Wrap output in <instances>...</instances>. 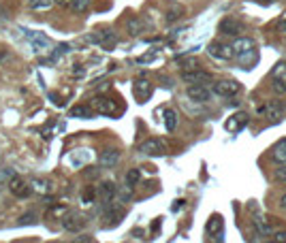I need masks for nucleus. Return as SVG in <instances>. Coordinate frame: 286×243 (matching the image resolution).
I'll use <instances>...</instances> for the list:
<instances>
[{
  "label": "nucleus",
  "mask_w": 286,
  "mask_h": 243,
  "mask_svg": "<svg viewBox=\"0 0 286 243\" xmlns=\"http://www.w3.org/2000/svg\"><path fill=\"white\" fill-rule=\"evenodd\" d=\"M239 90H241V86L235 79H222V81H216V84H213V94H218V96H227V98L235 96Z\"/></svg>",
  "instance_id": "39448f33"
},
{
  "label": "nucleus",
  "mask_w": 286,
  "mask_h": 243,
  "mask_svg": "<svg viewBox=\"0 0 286 243\" xmlns=\"http://www.w3.org/2000/svg\"><path fill=\"white\" fill-rule=\"evenodd\" d=\"M34 222H37V215L34 213H24L17 224H20V226H30V224H34Z\"/></svg>",
  "instance_id": "2f4dec72"
},
{
  "label": "nucleus",
  "mask_w": 286,
  "mask_h": 243,
  "mask_svg": "<svg viewBox=\"0 0 286 243\" xmlns=\"http://www.w3.org/2000/svg\"><path fill=\"white\" fill-rule=\"evenodd\" d=\"M244 124H248V115H246V113H237V115H233V118H229V122L225 124V128L231 130V132H235V130H239Z\"/></svg>",
  "instance_id": "412c9836"
},
{
  "label": "nucleus",
  "mask_w": 286,
  "mask_h": 243,
  "mask_svg": "<svg viewBox=\"0 0 286 243\" xmlns=\"http://www.w3.org/2000/svg\"><path fill=\"white\" fill-rule=\"evenodd\" d=\"M184 203H186V201H175V205H173V211L182 209V207H184Z\"/></svg>",
  "instance_id": "a19ab883"
},
{
  "label": "nucleus",
  "mask_w": 286,
  "mask_h": 243,
  "mask_svg": "<svg viewBox=\"0 0 286 243\" xmlns=\"http://www.w3.org/2000/svg\"><path fill=\"white\" fill-rule=\"evenodd\" d=\"M278 30H280V32H286V17L278 24Z\"/></svg>",
  "instance_id": "ea45409f"
},
{
  "label": "nucleus",
  "mask_w": 286,
  "mask_h": 243,
  "mask_svg": "<svg viewBox=\"0 0 286 243\" xmlns=\"http://www.w3.org/2000/svg\"><path fill=\"white\" fill-rule=\"evenodd\" d=\"M28 37V41H30V45L34 47V51H43V49H47L49 47V39L47 37H43V34H39V32H28L26 34Z\"/></svg>",
  "instance_id": "f3484780"
},
{
  "label": "nucleus",
  "mask_w": 286,
  "mask_h": 243,
  "mask_svg": "<svg viewBox=\"0 0 286 243\" xmlns=\"http://www.w3.org/2000/svg\"><path fill=\"white\" fill-rule=\"evenodd\" d=\"M132 190H135L132 186H126V188H124V190L120 192V196H122V201H124V203H126V201L130 199V196H132Z\"/></svg>",
  "instance_id": "72a5a7b5"
},
{
  "label": "nucleus",
  "mask_w": 286,
  "mask_h": 243,
  "mask_svg": "<svg viewBox=\"0 0 286 243\" xmlns=\"http://www.w3.org/2000/svg\"><path fill=\"white\" fill-rule=\"evenodd\" d=\"M267 243H275V241H267Z\"/></svg>",
  "instance_id": "37998d69"
},
{
  "label": "nucleus",
  "mask_w": 286,
  "mask_h": 243,
  "mask_svg": "<svg viewBox=\"0 0 286 243\" xmlns=\"http://www.w3.org/2000/svg\"><path fill=\"white\" fill-rule=\"evenodd\" d=\"M11 175H15L11 169H3V171H0V192H3V188L9 184V179H11Z\"/></svg>",
  "instance_id": "c756f323"
},
{
  "label": "nucleus",
  "mask_w": 286,
  "mask_h": 243,
  "mask_svg": "<svg viewBox=\"0 0 286 243\" xmlns=\"http://www.w3.org/2000/svg\"><path fill=\"white\" fill-rule=\"evenodd\" d=\"M139 182H141V171H139V169H130L128 173H126V186L135 188Z\"/></svg>",
  "instance_id": "cd10ccee"
},
{
  "label": "nucleus",
  "mask_w": 286,
  "mask_h": 243,
  "mask_svg": "<svg viewBox=\"0 0 286 243\" xmlns=\"http://www.w3.org/2000/svg\"><path fill=\"white\" fill-rule=\"evenodd\" d=\"M271 158L278 162V165H286V139H282L280 143H275V145H273Z\"/></svg>",
  "instance_id": "aec40b11"
},
{
  "label": "nucleus",
  "mask_w": 286,
  "mask_h": 243,
  "mask_svg": "<svg viewBox=\"0 0 286 243\" xmlns=\"http://www.w3.org/2000/svg\"><path fill=\"white\" fill-rule=\"evenodd\" d=\"M182 79L190 86H194V84L203 86V84H209L211 81V73H207V70H199V68H190V70H184Z\"/></svg>",
  "instance_id": "0eeeda50"
},
{
  "label": "nucleus",
  "mask_w": 286,
  "mask_h": 243,
  "mask_svg": "<svg viewBox=\"0 0 286 243\" xmlns=\"http://www.w3.org/2000/svg\"><path fill=\"white\" fill-rule=\"evenodd\" d=\"M70 118H79V120H88V118H92L94 111H92V107H86V105H75L73 109L68 111Z\"/></svg>",
  "instance_id": "4be33fe9"
},
{
  "label": "nucleus",
  "mask_w": 286,
  "mask_h": 243,
  "mask_svg": "<svg viewBox=\"0 0 286 243\" xmlns=\"http://www.w3.org/2000/svg\"><path fill=\"white\" fill-rule=\"evenodd\" d=\"M53 0H28V7L32 11H45V9H51Z\"/></svg>",
  "instance_id": "bb28decb"
},
{
  "label": "nucleus",
  "mask_w": 286,
  "mask_h": 243,
  "mask_svg": "<svg viewBox=\"0 0 286 243\" xmlns=\"http://www.w3.org/2000/svg\"><path fill=\"white\" fill-rule=\"evenodd\" d=\"M273 241H275V243H286V230L273 232Z\"/></svg>",
  "instance_id": "c9c22d12"
},
{
  "label": "nucleus",
  "mask_w": 286,
  "mask_h": 243,
  "mask_svg": "<svg viewBox=\"0 0 286 243\" xmlns=\"http://www.w3.org/2000/svg\"><path fill=\"white\" fill-rule=\"evenodd\" d=\"M90 41H92V43H98V45H103V47H113L118 39H115V34H113L111 30H103V32L94 34V37H90Z\"/></svg>",
  "instance_id": "dca6fc26"
},
{
  "label": "nucleus",
  "mask_w": 286,
  "mask_h": 243,
  "mask_svg": "<svg viewBox=\"0 0 286 243\" xmlns=\"http://www.w3.org/2000/svg\"><path fill=\"white\" fill-rule=\"evenodd\" d=\"M271 90L275 94H286V62H278L271 68Z\"/></svg>",
  "instance_id": "f257e3e1"
},
{
  "label": "nucleus",
  "mask_w": 286,
  "mask_h": 243,
  "mask_svg": "<svg viewBox=\"0 0 286 243\" xmlns=\"http://www.w3.org/2000/svg\"><path fill=\"white\" fill-rule=\"evenodd\" d=\"M186 94H188V98H190V101H194V103H207V101H209V96H211L209 90L205 88V86H199V84L188 86Z\"/></svg>",
  "instance_id": "f8f14e48"
},
{
  "label": "nucleus",
  "mask_w": 286,
  "mask_h": 243,
  "mask_svg": "<svg viewBox=\"0 0 286 243\" xmlns=\"http://www.w3.org/2000/svg\"><path fill=\"white\" fill-rule=\"evenodd\" d=\"M182 17H184V9H182V7H177V9H171V11L167 13V22L171 24V22L182 20Z\"/></svg>",
  "instance_id": "c85d7f7f"
},
{
  "label": "nucleus",
  "mask_w": 286,
  "mask_h": 243,
  "mask_svg": "<svg viewBox=\"0 0 286 243\" xmlns=\"http://www.w3.org/2000/svg\"><path fill=\"white\" fill-rule=\"evenodd\" d=\"M207 232L213 237V241H216V243L222 241V218H220V215H213V218H209V222H207Z\"/></svg>",
  "instance_id": "2eb2a0df"
},
{
  "label": "nucleus",
  "mask_w": 286,
  "mask_h": 243,
  "mask_svg": "<svg viewBox=\"0 0 286 243\" xmlns=\"http://www.w3.org/2000/svg\"><path fill=\"white\" fill-rule=\"evenodd\" d=\"M56 243H58V241H56Z\"/></svg>",
  "instance_id": "c03bdc74"
},
{
  "label": "nucleus",
  "mask_w": 286,
  "mask_h": 243,
  "mask_svg": "<svg viewBox=\"0 0 286 243\" xmlns=\"http://www.w3.org/2000/svg\"><path fill=\"white\" fill-rule=\"evenodd\" d=\"M30 190L39 192V194H47V192H51V182H49V179L37 177V179H32V184H30Z\"/></svg>",
  "instance_id": "b1692460"
},
{
  "label": "nucleus",
  "mask_w": 286,
  "mask_h": 243,
  "mask_svg": "<svg viewBox=\"0 0 286 243\" xmlns=\"http://www.w3.org/2000/svg\"><path fill=\"white\" fill-rule=\"evenodd\" d=\"M231 47H233L235 56H239V53H246L250 49H254V41L250 37H237L233 43H231Z\"/></svg>",
  "instance_id": "4468645a"
},
{
  "label": "nucleus",
  "mask_w": 286,
  "mask_h": 243,
  "mask_svg": "<svg viewBox=\"0 0 286 243\" xmlns=\"http://www.w3.org/2000/svg\"><path fill=\"white\" fill-rule=\"evenodd\" d=\"M252 224H254V230L258 232L261 237H271L273 235V228L267 224L261 215H254V220H252Z\"/></svg>",
  "instance_id": "6ab92c4d"
},
{
  "label": "nucleus",
  "mask_w": 286,
  "mask_h": 243,
  "mask_svg": "<svg viewBox=\"0 0 286 243\" xmlns=\"http://www.w3.org/2000/svg\"><path fill=\"white\" fill-rule=\"evenodd\" d=\"M94 190H92V188H88V190L84 192V196H82V201H84V205H90L92 201H94Z\"/></svg>",
  "instance_id": "473e14b6"
},
{
  "label": "nucleus",
  "mask_w": 286,
  "mask_h": 243,
  "mask_svg": "<svg viewBox=\"0 0 286 243\" xmlns=\"http://www.w3.org/2000/svg\"><path fill=\"white\" fill-rule=\"evenodd\" d=\"M254 3H256V5H263V7H271L275 0H254Z\"/></svg>",
  "instance_id": "58836bf2"
},
{
  "label": "nucleus",
  "mask_w": 286,
  "mask_h": 243,
  "mask_svg": "<svg viewBox=\"0 0 286 243\" xmlns=\"http://www.w3.org/2000/svg\"><path fill=\"white\" fill-rule=\"evenodd\" d=\"M86 222H88V220L84 218L82 213H70V211H68L64 218H62V228L68 230V232H79V230L86 226Z\"/></svg>",
  "instance_id": "423d86ee"
},
{
  "label": "nucleus",
  "mask_w": 286,
  "mask_h": 243,
  "mask_svg": "<svg viewBox=\"0 0 286 243\" xmlns=\"http://www.w3.org/2000/svg\"><path fill=\"white\" fill-rule=\"evenodd\" d=\"M275 179H278V182H284V184H286V165H282L278 171H275Z\"/></svg>",
  "instance_id": "f704fd0d"
},
{
  "label": "nucleus",
  "mask_w": 286,
  "mask_h": 243,
  "mask_svg": "<svg viewBox=\"0 0 286 243\" xmlns=\"http://www.w3.org/2000/svg\"><path fill=\"white\" fill-rule=\"evenodd\" d=\"M132 92H135L139 103H146L148 98L152 96V92H154V88H152V84L148 79H137L135 84H132Z\"/></svg>",
  "instance_id": "9d476101"
},
{
  "label": "nucleus",
  "mask_w": 286,
  "mask_h": 243,
  "mask_svg": "<svg viewBox=\"0 0 286 243\" xmlns=\"http://www.w3.org/2000/svg\"><path fill=\"white\" fill-rule=\"evenodd\" d=\"M120 149H115V147H109V149H105L101 151V158H98V165H101L103 169H113L115 165L120 162Z\"/></svg>",
  "instance_id": "9b49d317"
},
{
  "label": "nucleus",
  "mask_w": 286,
  "mask_h": 243,
  "mask_svg": "<svg viewBox=\"0 0 286 243\" xmlns=\"http://www.w3.org/2000/svg\"><path fill=\"white\" fill-rule=\"evenodd\" d=\"M70 243H92V237L90 235H79V237H75Z\"/></svg>",
  "instance_id": "e433bc0d"
},
{
  "label": "nucleus",
  "mask_w": 286,
  "mask_h": 243,
  "mask_svg": "<svg viewBox=\"0 0 286 243\" xmlns=\"http://www.w3.org/2000/svg\"><path fill=\"white\" fill-rule=\"evenodd\" d=\"M237 58H239L241 64H246L244 68H250V66H252L254 62H256V49H250V51H246V53H239Z\"/></svg>",
  "instance_id": "a878e982"
},
{
  "label": "nucleus",
  "mask_w": 286,
  "mask_h": 243,
  "mask_svg": "<svg viewBox=\"0 0 286 243\" xmlns=\"http://www.w3.org/2000/svg\"><path fill=\"white\" fill-rule=\"evenodd\" d=\"M218 30H220V34H225V37H239V34L244 32V24L235 20V17H225V20L220 22Z\"/></svg>",
  "instance_id": "20e7f679"
},
{
  "label": "nucleus",
  "mask_w": 286,
  "mask_h": 243,
  "mask_svg": "<svg viewBox=\"0 0 286 243\" xmlns=\"http://www.w3.org/2000/svg\"><path fill=\"white\" fill-rule=\"evenodd\" d=\"M7 188L11 190L13 196H17V199H26V196L30 194V186H26V182H24L20 175H11V179H9Z\"/></svg>",
  "instance_id": "6e6552de"
},
{
  "label": "nucleus",
  "mask_w": 286,
  "mask_h": 243,
  "mask_svg": "<svg viewBox=\"0 0 286 243\" xmlns=\"http://www.w3.org/2000/svg\"><path fill=\"white\" fill-rule=\"evenodd\" d=\"M165 128L169 132H175L177 128V113L173 109H165Z\"/></svg>",
  "instance_id": "393cba45"
},
{
  "label": "nucleus",
  "mask_w": 286,
  "mask_h": 243,
  "mask_svg": "<svg viewBox=\"0 0 286 243\" xmlns=\"http://www.w3.org/2000/svg\"><path fill=\"white\" fill-rule=\"evenodd\" d=\"M126 30H128L130 37H139V34L146 30V24H143L141 17H130L128 24H126Z\"/></svg>",
  "instance_id": "5701e85b"
},
{
  "label": "nucleus",
  "mask_w": 286,
  "mask_h": 243,
  "mask_svg": "<svg viewBox=\"0 0 286 243\" xmlns=\"http://www.w3.org/2000/svg\"><path fill=\"white\" fill-rule=\"evenodd\" d=\"M98 194H101L103 203H109L115 194H118V188L113 186V182H103L101 188H98Z\"/></svg>",
  "instance_id": "a211bd4d"
},
{
  "label": "nucleus",
  "mask_w": 286,
  "mask_h": 243,
  "mask_svg": "<svg viewBox=\"0 0 286 243\" xmlns=\"http://www.w3.org/2000/svg\"><path fill=\"white\" fill-rule=\"evenodd\" d=\"M92 111L96 113H103V115H113V113H118V105H115V101H111V98H107V96H96L92 98Z\"/></svg>",
  "instance_id": "7ed1b4c3"
},
{
  "label": "nucleus",
  "mask_w": 286,
  "mask_h": 243,
  "mask_svg": "<svg viewBox=\"0 0 286 243\" xmlns=\"http://www.w3.org/2000/svg\"><path fill=\"white\" fill-rule=\"evenodd\" d=\"M207 51H209V56L218 58V60H231V58L235 56L233 47H231L229 43H211L209 47H207Z\"/></svg>",
  "instance_id": "1a4fd4ad"
},
{
  "label": "nucleus",
  "mask_w": 286,
  "mask_h": 243,
  "mask_svg": "<svg viewBox=\"0 0 286 243\" xmlns=\"http://www.w3.org/2000/svg\"><path fill=\"white\" fill-rule=\"evenodd\" d=\"M280 207H282V209L286 211V194H284V196H282V199H280Z\"/></svg>",
  "instance_id": "79ce46f5"
},
{
  "label": "nucleus",
  "mask_w": 286,
  "mask_h": 243,
  "mask_svg": "<svg viewBox=\"0 0 286 243\" xmlns=\"http://www.w3.org/2000/svg\"><path fill=\"white\" fill-rule=\"evenodd\" d=\"M53 5H60V7H70L73 0H53Z\"/></svg>",
  "instance_id": "4c0bfd02"
},
{
  "label": "nucleus",
  "mask_w": 286,
  "mask_h": 243,
  "mask_svg": "<svg viewBox=\"0 0 286 243\" xmlns=\"http://www.w3.org/2000/svg\"><path fill=\"white\" fill-rule=\"evenodd\" d=\"M88 5H90V0H73V5H70V9H73L75 13H84Z\"/></svg>",
  "instance_id": "7c9ffc66"
},
{
  "label": "nucleus",
  "mask_w": 286,
  "mask_h": 243,
  "mask_svg": "<svg viewBox=\"0 0 286 243\" xmlns=\"http://www.w3.org/2000/svg\"><path fill=\"white\" fill-rule=\"evenodd\" d=\"M258 113L265 115V118H269L271 122H278V120L282 118V105H280V103L263 105V107H258Z\"/></svg>",
  "instance_id": "ddd939ff"
},
{
  "label": "nucleus",
  "mask_w": 286,
  "mask_h": 243,
  "mask_svg": "<svg viewBox=\"0 0 286 243\" xmlns=\"http://www.w3.org/2000/svg\"><path fill=\"white\" fill-rule=\"evenodd\" d=\"M167 151V143L163 139H146L139 145V154L143 156H163Z\"/></svg>",
  "instance_id": "f03ea898"
}]
</instances>
